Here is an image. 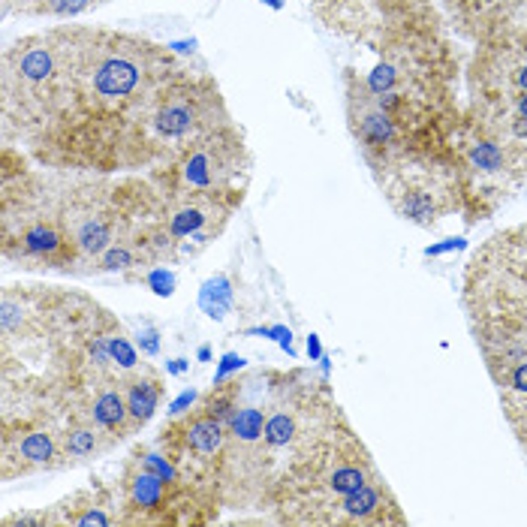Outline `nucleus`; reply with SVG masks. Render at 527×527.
<instances>
[{
	"label": "nucleus",
	"mask_w": 527,
	"mask_h": 527,
	"mask_svg": "<svg viewBox=\"0 0 527 527\" xmlns=\"http://www.w3.org/2000/svg\"><path fill=\"white\" fill-rule=\"evenodd\" d=\"M142 281H145L148 287H154V293H157V296H172V290H175V278H172V272H166L163 266H157V269L145 272V275H142Z\"/></svg>",
	"instance_id": "ddd939ff"
},
{
	"label": "nucleus",
	"mask_w": 527,
	"mask_h": 527,
	"mask_svg": "<svg viewBox=\"0 0 527 527\" xmlns=\"http://www.w3.org/2000/svg\"><path fill=\"white\" fill-rule=\"evenodd\" d=\"M58 425H61V446H64V455H67V467L97 461L118 446V440L106 428H100L97 419L88 413L85 398H76L64 410Z\"/></svg>",
	"instance_id": "9d476101"
},
{
	"label": "nucleus",
	"mask_w": 527,
	"mask_h": 527,
	"mask_svg": "<svg viewBox=\"0 0 527 527\" xmlns=\"http://www.w3.org/2000/svg\"><path fill=\"white\" fill-rule=\"evenodd\" d=\"M91 28L67 25L31 34L4 55V139L34 142L73 88Z\"/></svg>",
	"instance_id": "f03ea898"
},
{
	"label": "nucleus",
	"mask_w": 527,
	"mask_h": 527,
	"mask_svg": "<svg viewBox=\"0 0 527 527\" xmlns=\"http://www.w3.org/2000/svg\"><path fill=\"white\" fill-rule=\"evenodd\" d=\"M136 344L142 347V353L157 356V353H160V335H157V329H145V332H139V335H136Z\"/></svg>",
	"instance_id": "4468645a"
},
{
	"label": "nucleus",
	"mask_w": 527,
	"mask_h": 527,
	"mask_svg": "<svg viewBox=\"0 0 527 527\" xmlns=\"http://www.w3.org/2000/svg\"><path fill=\"white\" fill-rule=\"evenodd\" d=\"M386 199L392 202V208L404 220H410L416 226H428V229H434L449 211L458 208L455 196L443 193L440 187H434L428 181H413L404 172H395L386 181Z\"/></svg>",
	"instance_id": "6e6552de"
},
{
	"label": "nucleus",
	"mask_w": 527,
	"mask_h": 527,
	"mask_svg": "<svg viewBox=\"0 0 527 527\" xmlns=\"http://www.w3.org/2000/svg\"><path fill=\"white\" fill-rule=\"evenodd\" d=\"M317 524H335V527H380V524H407V515L383 479V473L371 476L365 485L350 491L347 497L332 500Z\"/></svg>",
	"instance_id": "0eeeda50"
},
{
	"label": "nucleus",
	"mask_w": 527,
	"mask_h": 527,
	"mask_svg": "<svg viewBox=\"0 0 527 527\" xmlns=\"http://www.w3.org/2000/svg\"><path fill=\"white\" fill-rule=\"evenodd\" d=\"M124 395H127L130 416H133L136 428L142 431L154 419V413L160 410V401L166 395V380L157 368L139 365L136 371H130L124 377Z\"/></svg>",
	"instance_id": "9b49d317"
},
{
	"label": "nucleus",
	"mask_w": 527,
	"mask_h": 527,
	"mask_svg": "<svg viewBox=\"0 0 527 527\" xmlns=\"http://www.w3.org/2000/svg\"><path fill=\"white\" fill-rule=\"evenodd\" d=\"M223 124H229V112L217 85L208 76H193L184 70L166 85L154 112V136L163 157L160 163L166 166L193 139Z\"/></svg>",
	"instance_id": "20e7f679"
},
{
	"label": "nucleus",
	"mask_w": 527,
	"mask_h": 527,
	"mask_svg": "<svg viewBox=\"0 0 527 527\" xmlns=\"http://www.w3.org/2000/svg\"><path fill=\"white\" fill-rule=\"evenodd\" d=\"M163 199H166L163 226L172 235V241L178 244V256H196L214 238H220L229 217L241 208L244 193L163 190Z\"/></svg>",
	"instance_id": "423d86ee"
},
{
	"label": "nucleus",
	"mask_w": 527,
	"mask_h": 527,
	"mask_svg": "<svg viewBox=\"0 0 527 527\" xmlns=\"http://www.w3.org/2000/svg\"><path fill=\"white\" fill-rule=\"evenodd\" d=\"M4 527H52V515H49V509L10 512V515H4Z\"/></svg>",
	"instance_id": "f8f14e48"
},
{
	"label": "nucleus",
	"mask_w": 527,
	"mask_h": 527,
	"mask_svg": "<svg viewBox=\"0 0 527 527\" xmlns=\"http://www.w3.org/2000/svg\"><path fill=\"white\" fill-rule=\"evenodd\" d=\"M181 73L184 67L169 49L136 34L91 28L70 94L31 142L34 157L82 172L160 163L154 112L166 85Z\"/></svg>",
	"instance_id": "f257e3e1"
},
{
	"label": "nucleus",
	"mask_w": 527,
	"mask_h": 527,
	"mask_svg": "<svg viewBox=\"0 0 527 527\" xmlns=\"http://www.w3.org/2000/svg\"><path fill=\"white\" fill-rule=\"evenodd\" d=\"M196 401H199V395H196V392H184V395L172 404V410H169V413H172V416H178V413H184L187 407H193Z\"/></svg>",
	"instance_id": "dca6fc26"
},
{
	"label": "nucleus",
	"mask_w": 527,
	"mask_h": 527,
	"mask_svg": "<svg viewBox=\"0 0 527 527\" xmlns=\"http://www.w3.org/2000/svg\"><path fill=\"white\" fill-rule=\"evenodd\" d=\"M70 470L61 446V425L46 413H4L0 425V479L13 482L37 473Z\"/></svg>",
	"instance_id": "39448f33"
},
{
	"label": "nucleus",
	"mask_w": 527,
	"mask_h": 527,
	"mask_svg": "<svg viewBox=\"0 0 527 527\" xmlns=\"http://www.w3.org/2000/svg\"><path fill=\"white\" fill-rule=\"evenodd\" d=\"M52 527H106L121 524V497L115 488L94 482L49 506Z\"/></svg>",
	"instance_id": "1a4fd4ad"
},
{
	"label": "nucleus",
	"mask_w": 527,
	"mask_h": 527,
	"mask_svg": "<svg viewBox=\"0 0 527 527\" xmlns=\"http://www.w3.org/2000/svg\"><path fill=\"white\" fill-rule=\"evenodd\" d=\"M244 365V359L241 356H235V353H229V356H223V362H220V371H217V377H214V383H220V380H226V374L232 371V368H241Z\"/></svg>",
	"instance_id": "2eb2a0df"
},
{
	"label": "nucleus",
	"mask_w": 527,
	"mask_h": 527,
	"mask_svg": "<svg viewBox=\"0 0 527 527\" xmlns=\"http://www.w3.org/2000/svg\"><path fill=\"white\" fill-rule=\"evenodd\" d=\"M250 151L241 130L229 121L193 139L181 154L160 166L151 178L163 190H202V193H244L250 178Z\"/></svg>",
	"instance_id": "7ed1b4c3"
}]
</instances>
